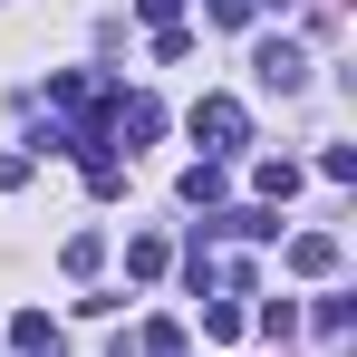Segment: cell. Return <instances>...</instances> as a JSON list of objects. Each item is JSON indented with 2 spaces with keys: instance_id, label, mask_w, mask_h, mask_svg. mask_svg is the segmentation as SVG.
Masks as SVG:
<instances>
[{
  "instance_id": "cell-2",
  "label": "cell",
  "mask_w": 357,
  "mask_h": 357,
  "mask_svg": "<svg viewBox=\"0 0 357 357\" xmlns=\"http://www.w3.org/2000/svg\"><path fill=\"white\" fill-rule=\"evenodd\" d=\"M155 135H165V107H155V97H107V145L135 155V145H155Z\"/></svg>"
},
{
  "instance_id": "cell-9",
  "label": "cell",
  "mask_w": 357,
  "mask_h": 357,
  "mask_svg": "<svg viewBox=\"0 0 357 357\" xmlns=\"http://www.w3.org/2000/svg\"><path fill=\"white\" fill-rule=\"evenodd\" d=\"M251 328H261V338H299V299H261Z\"/></svg>"
},
{
  "instance_id": "cell-16",
  "label": "cell",
  "mask_w": 357,
  "mask_h": 357,
  "mask_svg": "<svg viewBox=\"0 0 357 357\" xmlns=\"http://www.w3.org/2000/svg\"><path fill=\"white\" fill-rule=\"evenodd\" d=\"M251 10H299V0H251Z\"/></svg>"
},
{
  "instance_id": "cell-11",
  "label": "cell",
  "mask_w": 357,
  "mask_h": 357,
  "mask_svg": "<svg viewBox=\"0 0 357 357\" xmlns=\"http://www.w3.org/2000/svg\"><path fill=\"white\" fill-rule=\"evenodd\" d=\"M135 348H145V357H183V319H145Z\"/></svg>"
},
{
  "instance_id": "cell-6",
  "label": "cell",
  "mask_w": 357,
  "mask_h": 357,
  "mask_svg": "<svg viewBox=\"0 0 357 357\" xmlns=\"http://www.w3.org/2000/svg\"><path fill=\"white\" fill-rule=\"evenodd\" d=\"M251 193H261V203L280 213V203L299 193V165H290V155H261V165H251Z\"/></svg>"
},
{
  "instance_id": "cell-12",
  "label": "cell",
  "mask_w": 357,
  "mask_h": 357,
  "mask_svg": "<svg viewBox=\"0 0 357 357\" xmlns=\"http://www.w3.org/2000/svg\"><path fill=\"white\" fill-rule=\"evenodd\" d=\"M241 328H251V319H241L232 299H213V309H203V338H241Z\"/></svg>"
},
{
  "instance_id": "cell-14",
  "label": "cell",
  "mask_w": 357,
  "mask_h": 357,
  "mask_svg": "<svg viewBox=\"0 0 357 357\" xmlns=\"http://www.w3.org/2000/svg\"><path fill=\"white\" fill-rule=\"evenodd\" d=\"M309 319H319V328L338 338V328H348V319H357V299H348V290H328V299H319V309H309Z\"/></svg>"
},
{
  "instance_id": "cell-4",
  "label": "cell",
  "mask_w": 357,
  "mask_h": 357,
  "mask_svg": "<svg viewBox=\"0 0 357 357\" xmlns=\"http://www.w3.org/2000/svg\"><path fill=\"white\" fill-rule=\"evenodd\" d=\"M290 271L299 280H328L338 271V232H290Z\"/></svg>"
},
{
  "instance_id": "cell-5",
  "label": "cell",
  "mask_w": 357,
  "mask_h": 357,
  "mask_svg": "<svg viewBox=\"0 0 357 357\" xmlns=\"http://www.w3.org/2000/svg\"><path fill=\"white\" fill-rule=\"evenodd\" d=\"M10 348L20 357H59V319H49V309H20V319H10Z\"/></svg>"
},
{
  "instance_id": "cell-8",
  "label": "cell",
  "mask_w": 357,
  "mask_h": 357,
  "mask_svg": "<svg viewBox=\"0 0 357 357\" xmlns=\"http://www.w3.org/2000/svg\"><path fill=\"white\" fill-rule=\"evenodd\" d=\"M213 232H232V241H280V213H271V203H241V213H222Z\"/></svg>"
},
{
  "instance_id": "cell-3",
  "label": "cell",
  "mask_w": 357,
  "mask_h": 357,
  "mask_svg": "<svg viewBox=\"0 0 357 357\" xmlns=\"http://www.w3.org/2000/svg\"><path fill=\"white\" fill-rule=\"evenodd\" d=\"M251 77L280 87V97H299V87H309V49H299V39H261V49H251Z\"/></svg>"
},
{
  "instance_id": "cell-13",
  "label": "cell",
  "mask_w": 357,
  "mask_h": 357,
  "mask_svg": "<svg viewBox=\"0 0 357 357\" xmlns=\"http://www.w3.org/2000/svg\"><path fill=\"white\" fill-rule=\"evenodd\" d=\"M183 203H222V165H193L183 174Z\"/></svg>"
},
{
  "instance_id": "cell-15",
  "label": "cell",
  "mask_w": 357,
  "mask_h": 357,
  "mask_svg": "<svg viewBox=\"0 0 357 357\" xmlns=\"http://www.w3.org/2000/svg\"><path fill=\"white\" fill-rule=\"evenodd\" d=\"M203 20L213 29H251V0H203Z\"/></svg>"
},
{
  "instance_id": "cell-7",
  "label": "cell",
  "mask_w": 357,
  "mask_h": 357,
  "mask_svg": "<svg viewBox=\"0 0 357 357\" xmlns=\"http://www.w3.org/2000/svg\"><path fill=\"white\" fill-rule=\"evenodd\" d=\"M126 271H135V280H165V271H174V241H165V232H135V241H126Z\"/></svg>"
},
{
  "instance_id": "cell-10",
  "label": "cell",
  "mask_w": 357,
  "mask_h": 357,
  "mask_svg": "<svg viewBox=\"0 0 357 357\" xmlns=\"http://www.w3.org/2000/svg\"><path fill=\"white\" fill-rule=\"evenodd\" d=\"M68 271H77V280H87V271H97V261H107V232H68V251H59Z\"/></svg>"
},
{
  "instance_id": "cell-1",
  "label": "cell",
  "mask_w": 357,
  "mask_h": 357,
  "mask_svg": "<svg viewBox=\"0 0 357 357\" xmlns=\"http://www.w3.org/2000/svg\"><path fill=\"white\" fill-rule=\"evenodd\" d=\"M193 145H203V165H222L251 145V116H241V97H203L193 107Z\"/></svg>"
}]
</instances>
